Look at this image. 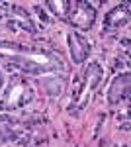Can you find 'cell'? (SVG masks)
Here are the masks:
<instances>
[{
	"mask_svg": "<svg viewBox=\"0 0 131 147\" xmlns=\"http://www.w3.org/2000/svg\"><path fill=\"white\" fill-rule=\"evenodd\" d=\"M32 100H33V88L30 86L28 80L20 79V77H14L8 82V86L4 88V94H2V106L6 110L24 108Z\"/></svg>",
	"mask_w": 131,
	"mask_h": 147,
	"instance_id": "cell-2",
	"label": "cell"
},
{
	"mask_svg": "<svg viewBox=\"0 0 131 147\" xmlns=\"http://www.w3.org/2000/svg\"><path fill=\"white\" fill-rule=\"evenodd\" d=\"M63 84L65 82L59 77H45L43 79V86H45V90L49 92V96H59L63 92Z\"/></svg>",
	"mask_w": 131,
	"mask_h": 147,
	"instance_id": "cell-9",
	"label": "cell"
},
{
	"mask_svg": "<svg viewBox=\"0 0 131 147\" xmlns=\"http://www.w3.org/2000/svg\"><path fill=\"white\" fill-rule=\"evenodd\" d=\"M129 82H131V75L127 71L120 73L116 79L112 80V84H110V88H108V94H106L108 104L116 106L120 102L127 100V96H129Z\"/></svg>",
	"mask_w": 131,
	"mask_h": 147,
	"instance_id": "cell-5",
	"label": "cell"
},
{
	"mask_svg": "<svg viewBox=\"0 0 131 147\" xmlns=\"http://www.w3.org/2000/svg\"><path fill=\"white\" fill-rule=\"evenodd\" d=\"M102 77H104V69H102V65L98 61L88 63V67L84 69V86H82V90L78 94V98H75V100H78L80 104H86V100L96 92Z\"/></svg>",
	"mask_w": 131,
	"mask_h": 147,
	"instance_id": "cell-3",
	"label": "cell"
},
{
	"mask_svg": "<svg viewBox=\"0 0 131 147\" xmlns=\"http://www.w3.org/2000/svg\"><path fill=\"white\" fill-rule=\"evenodd\" d=\"M94 20H96V10L88 4V2H78L71 6V14H69V22L73 24L78 30H88L94 26Z\"/></svg>",
	"mask_w": 131,
	"mask_h": 147,
	"instance_id": "cell-4",
	"label": "cell"
},
{
	"mask_svg": "<svg viewBox=\"0 0 131 147\" xmlns=\"http://www.w3.org/2000/svg\"><path fill=\"white\" fill-rule=\"evenodd\" d=\"M45 6L53 12L57 18L69 20V14H71V6H73V2H69V0H49Z\"/></svg>",
	"mask_w": 131,
	"mask_h": 147,
	"instance_id": "cell-8",
	"label": "cell"
},
{
	"mask_svg": "<svg viewBox=\"0 0 131 147\" xmlns=\"http://www.w3.org/2000/svg\"><path fill=\"white\" fill-rule=\"evenodd\" d=\"M10 10H12V14H14V16H18V18H20V24H22L26 30H30V32H33V30H35V28H33V24H32L30 14L24 10V8H20V6H16V4H14Z\"/></svg>",
	"mask_w": 131,
	"mask_h": 147,
	"instance_id": "cell-10",
	"label": "cell"
},
{
	"mask_svg": "<svg viewBox=\"0 0 131 147\" xmlns=\"http://www.w3.org/2000/svg\"><path fill=\"white\" fill-rule=\"evenodd\" d=\"M104 24H106V28H121V26H127L129 24V4L127 2H121L116 8H112L106 14Z\"/></svg>",
	"mask_w": 131,
	"mask_h": 147,
	"instance_id": "cell-7",
	"label": "cell"
},
{
	"mask_svg": "<svg viewBox=\"0 0 131 147\" xmlns=\"http://www.w3.org/2000/svg\"><path fill=\"white\" fill-rule=\"evenodd\" d=\"M2 86H4V77H2V71H0V90H2Z\"/></svg>",
	"mask_w": 131,
	"mask_h": 147,
	"instance_id": "cell-11",
	"label": "cell"
},
{
	"mask_svg": "<svg viewBox=\"0 0 131 147\" xmlns=\"http://www.w3.org/2000/svg\"><path fill=\"white\" fill-rule=\"evenodd\" d=\"M0 55L14 61V65H18L24 73L33 77L55 75L65 69V61L53 51H30L20 45L0 43Z\"/></svg>",
	"mask_w": 131,
	"mask_h": 147,
	"instance_id": "cell-1",
	"label": "cell"
},
{
	"mask_svg": "<svg viewBox=\"0 0 131 147\" xmlns=\"http://www.w3.org/2000/svg\"><path fill=\"white\" fill-rule=\"evenodd\" d=\"M67 37H69L67 41H69L71 59H73L77 65L84 63L88 57H90V41H88L82 34H78V32H71Z\"/></svg>",
	"mask_w": 131,
	"mask_h": 147,
	"instance_id": "cell-6",
	"label": "cell"
}]
</instances>
